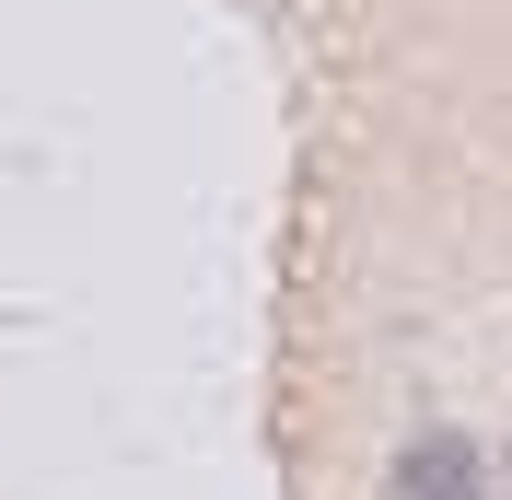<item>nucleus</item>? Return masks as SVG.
<instances>
[{"instance_id": "1", "label": "nucleus", "mask_w": 512, "mask_h": 500, "mask_svg": "<svg viewBox=\"0 0 512 500\" xmlns=\"http://www.w3.org/2000/svg\"><path fill=\"white\" fill-rule=\"evenodd\" d=\"M478 489H489V466L454 431H419L408 454H396V500H478Z\"/></svg>"}, {"instance_id": "2", "label": "nucleus", "mask_w": 512, "mask_h": 500, "mask_svg": "<svg viewBox=\"0 0 512 500\" xmlns=\"http://www.w3.org/2000/svg\"><path fill=\"white\" fill-rule=\"evenodd\" d=\"M501 489H512V454H501Z\"/></svg>"}]
</instances>
